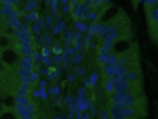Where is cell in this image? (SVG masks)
Masks as SVG:
<instances>
[{"mask_svg":"<svg viewBox=\"0 0 158 119\" xmlns=\"http://www.w3.org/2000/svg\"><path fill=\"white\" fill-rule=\"evenodd\" d=\"M39 53H41V56L45 58V57H50L51 52H50V49H48L46 46H42V48L39 49Z\"/></svg>","mask_w":158,"mask_h":119,"instance_id":"7c38bea8","label":"cell"},{"mask_svg":"<svg viewBox=\"0 0 158 119\" xmlns=\"http://www.w3.org/2000/svg\"><path fill=\"white\" fill-rule=\"evenodd\" d=\"M100 117L101 119H110V115H108L107 111H100Z\"/></svg>","mask_w":158,"mask_h":119,"instance_id":"7402d4cb","label":"cell"},{"mask_svg":"<svg viewBox=\"0 0 158 119\" xmlns=\"http://www.w3.org/2000/svg\"><path fill=\"white\" fill-rule=\"evenodd\" d=\"M50 52L54 56H61V54H62V48H51Z\"/></svg>","mask_w":158,"mask_h":119,"instance_id":"d6986e66","label":"cell"},{"mask_svg":"<svg viewBox=\"0 0 158 119\" xmlns=\"http://www.w3.org/2000/svg\"><path fill=\"white\" fill-rule=\"evenodd\" d=\"M30 30H31V33H34V34H41V33H42V29H41L37 23L30 24Z\"/></svg>","mask_w":158,"mask_h":119,"instance_id":"4fadbf2b","label":"cell"},{"mask_svg":"<svg viewBox=\"0 0 158 119\" xmlns=\"http://www.w3.org/2000/svg\"><path fill=\"white\" fill-rule=\"evenodd\" d=\"M45 18V26L46 29H53V23H54V19H53L51 14H48L46 16H43Z\"/></svg>","mask_w":158,"mask_h":119,"instance_id":"ba28073f","label":"cell"},{"mask_svg":"<svg viewBox=\"0 0 158 119\" xmlns=\"http://www.w3.org/2000/svg\"><path fill=\"white\" fill-rule=\"evenodd\" d=\"M98 79H99L98 74H96V73H92V76H91V79H89V84H91V87H95L96 83H98Z\"/></svg>","mask_w":158,"mask_h":119,"instance_id":"ac0fdd59","label":"cell"},{"mask_svg":"<svg viewBox=\"0 0 158 119\" xmlns=\"http://www.w3.org/2000/svg\"><path fill=\"white\" fill-rule=\"evenodd\" d=\"M99 18H100L99 12H95V11H91L89 15H88V20H91L92 23L93 22H99Z\"/></svg>","mask_w":158,"mask_h":119,"instance_id":"30bf717a","label":"cell"},{"mask_svg":"<svg viewBox=\"0 0 158 119\" xmlns=\"http://www.w3.org/2000/svg\"><path fill=\"white\" fill-rule=\"evenodd\" d=\"M74 27H76L77 31H80L82 35H84L85 33H88V29H89V23H88L87 20H85V22L77 20V22H74Z\"/></svg>","mask_w":158,"mask_h":119,"instance_id":"8992f818","label":"cell"},{"mask_svg":"<svg viewBox=\"0 0 158 119\" xmlns=\"http://www.w3.org/2000/svg\"><path fill=\"white\" fill-rule=\"evenodd\" d=\"M33 41H35V43H37V46H43V38L41 34H35L34 38H33Z\"/></svg>","mask_w":158,"mask_h":119,"instance_id":"5bb4252c","label":"cell"},{"mask_svg":"<svg viewBox=\"0 0 158 119\" xmlns=\"http://www.w3.org/2000/svg\"><path fill=\"white\" fill-rule=\"evenodd\" d=\"M55 119H61V118H55Z\"/></svg>","mask_w":158,"mask_h":119,"instance_id":"d4e9b609","label":"cell"},{"mask_svg":"<svg viewBox=\"0 0 158 119\" xmlns=\"http://www.w3.org/2000/svg\"><path fill=\"white\" fill-rule=\"evenodd\" d=\"M38 2H34V0H31V2H26L23 5V8H22V11H23L24 14H30V12H34V11H37L38 8Z\"/></svg>","mask_w":158,"mask_h":119,"instance_id":"5b68a950","label":"cell"},{"mask_svg":"<svg viewBox=\"0 0 158 119\" xmlns=\"http://www.w3.org/2000/svg\"><path fill=\"white\" fill-rule=\"evenodd\" d=\"M62 62V57L61 56H55L54 57V64H61Z\"/></svg>","mask_w":158,"mask_h":119,"instance_id":"603a6c76","label":"cell"},{"mask_svg":"<svg viewBox=\"0 0 158 119\" xmlns=\"http://www.w3.org/2000/svg\"><path fill=\"white\" fill-rule=\"evenodd\" d=\"M42 64H45L46 66H51V64H53V61L50 57H45V58L42 60Z\"/></svg>","mask_w":158,"mask_h":119,"instance_id":"ffe728a7","label":"cell"},{"mask_svg":"<svg viewBox=\"0 0 158 119\" xmlns=\"http://www.w3.org/2000/svg\"><path fill=\"white\" fill-rule=\"evenodd\" d=\"M65 49H66V56H68V57H70V58L74 56V54L77 53V52H76V49L73 48V45H72V46H69V48H65Z\"/></svg>","mask_w":158,"mask_h":119,"instance_id":"2e32d148","label":"cell"},{"mask_svg":"<svg viewBox=\"0 0 158 119\" xmlns=\"http://www.w3.org/2000/svg\"><path fill=\"white\" fill-rule=\"evenodd\" d=\"M127 79H129L130 83L142 84V72H141V68H139L138 64L129 69V72H127Z\"/></svg>","mask_w":158,"mask_h":119,"instance_id":"3957f363","label":"cell"},{"mask_svg":"<svg viewBox=\"0 0 158 119\" xmlns=\"http://www.w3.org/2000/svg\"><path fill=\"white\" fill-rule=\"evenodd\" d=\"M107 60H108V54H103V53H99L98 54V64L101 66H104L107 64Z\"/></svg>","mask_w":158,"mask_h":119,"instance_id":"9c48e42d","label":"cell"},{"mask_svg":"<svg viewBox=\"0 0 158 119\" xmlns=\"http://www.w3.org/2000/svg\"><path fill=\"white\" fill-rule=\"evenodd\" d=\"M39 96L43 99V100H46L48 95H46V89H45V88H41V89H39Z\"/></svg>","mask_w":158,"mask_h":119,"instance_id":"44dd1931","label":"cell"},{"mask_svg":"<svg viewBox=\"0 0 158 119\" xmlns=\"http://www.w3.org/2000/svg\"><path fill=\"white\" fill-rule=\"evenodd\" d=\"M91 111H92V114H93V115H98V110H96V108H92Z\"/></svg>","mask_w":158,"mask_h":119,"instance_id":"cb8c5ba5","label":"cell"},{"mask_svg":"<svg viewBox=\"0 0 158 119\" xmlns=\"http://www.w3.org/2000/svg\"><path fill=\"white\" fill-rule=\"evenodd\" d=\"M14 43H15V39H14L10 34L0 33V50L11 48V46H14Z\"/></svg>","mask_w":158,"mask_h":119,"instance_id":"277c9868","label":"cell"},{"mask_svg":"<svg viewBox=\"0 0 158 119\" xmlns=\"http://www.w3.org/2000/svg\"><path fill=\"white\" fill-rule=\"evenodd\" d=\"M35 23H37L38 26H39L42 30H43V29H46V26H45V18H43L42 15L38 16V19H37V22H35Z\"/></svg>","mask_w":158,"mask_h":119,"instance_id":"9a60e30c","label":"cell"},{"mask_svg":"<svg viewBox=\"0 0 158 119\" xmlns=\"http://www.w3.org/2000/svg\"><path fill=\"white\" fill-rule=\"evenodd\" d=\"M145 8H146V18H147V24H149V31L151 34L153 41H157V22H158V12H157V0H150V2H145Z\"/></svg>","mask_w":158,"mask_h":119,"instance_id":"6da1fadb","label":"cell"},{"mask_svg":"<svg viewBox=\"0 0 158 119\" xmlns=\"http://www.w3.org/2000/svg\"><path fill=\"white\" fill-rule=\"evenodd\" d=\"M43 45L46 46L48 49L53 48V35L50 34V33H45V35H43Z\"/></svg>","mask_w":158,"mask_h":119,"instance_id":"52a82bcc","label":"cell"},{"mask_svg":"<svg viewBox=\"0 0 158 119\" xmlns=\"http://www.w3.org/2000/svg\"><path fill=\"white\" fill-rule=\"evenodd\" d=\"M20 56L14 46L0 50V62L5 69H15L19 65Z\"/></svg>","mask_w":158,"mask_h":119,"instance_id":"7a4b0ae2","label":"cell"},{"mask_svg":"<svg viewBox=\"0 0 158 119\" xmlns=\"http://www.w3.org/2000/svg\"><path fill=\"white\" fill-rule=\"evenodd\" d=\"M82 60V54L81 53H76L73 57H72V61H73L74 64H80Z\"/></svg>","mask_w":158,"mask_h":119,"instance_id":"e0dca14e","label":"cell"},{"mask_svg":"<svg viewBox=\"0 0 158 119\" xmlns=\"http://www.w3.org/2000/svg\"><path fill=\"white\" fill-rule=\"evenodd\" d=\"M30 80H31L33 84H37V83L39 81V73H38L37 70H33L31 74H30Z\"/></svg>","mask_w":158,"mask_h":119,"instance_id":"8fae6325","label":"cell"}]
</instances>
